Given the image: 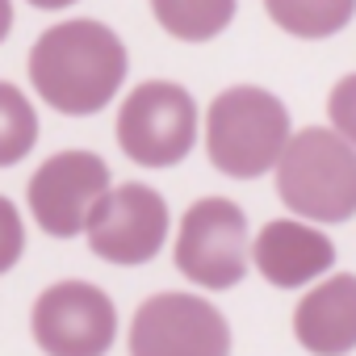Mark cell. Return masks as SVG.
Returning a JSON list of instances; mask_svg holds the SVG:
<instances>
[{"mask_svg": "<svg viewBox=\"0 0 356 356\" xmlns=\"http://www.w3.org/2000/svg\"><path fill=\"white\" fill-rule=\"evenodd\" d=\"M252 264L277 289H306L335 268V243L302 218H273L252 235Z\"/></svg>", "mask_w": 356, "mask_h": 356, "instance_id": "cell-10", "label": "cell"}, {"mask_svg": "<svg viewBox=\"0 0 356 356\" xmlns=\"http://www.w3.org/2000/svg\"><path fill=\"white\" fill-rule=\"evenodd\" d=\"M130 72L126 42L92 17H72L38 34L30 51V84L34 92L67 118L101 113Z\"/></svg>", "mask_w": 356, "mask_h": 356, "instance_id": "cell-1", "label": "cell"}, {"mask_svg": "<svg viewBox=\"0 0 356 356\" xmlns=\"http://www.w3.org/2000/svg\"><path fill=\"white\" fill-rule=\"evenodd\" d=\"M126 348L130 356H231V323L202 293L163 289L138 302Z\"/></svg>", "mask_w": 356, "mask_h": 356, "instance_id": "cell-6", "label": "cell"}, {"mask_svg": "<svg viewBox=\"0 0 356 356\" xmlns=\"http://www.w3.org/2000/svg\"><path fill=\"white\" fill-rule=\"evenodd\" d=\"M293 339L310 356L356 352V273H327L293 306Z\"/></svg>", "mask_w": 356, "mask_h": 356, "instance_id": "cell-11", "label": "cell"}, {"mask_svg": "<svg viewBox=\"0 0 356 356\" xmlns=\"http://www.w3.org/2000/svg\"><path fill=\"white\" fill-rule=\"evenodd\" d=\"M273 26H281L293 38L318 42L339 34L356 17V0H264Z\"/></svg>", "mask_w": 356, "mask_h": 356, "instance_id": "cell-13", "label": "cell"}, {"mask_svg": "<svg viewBox=\"0 0 356 356\" xmlns=\"http://www.w3.org/2000/svg\"><path fill=\"white\" fill-rule=\"evenodd\" d=\"M273 172H277V197L293 218L314 227H335L356 218V147L339 138L331 126L293 130Z\"/></svg>", "mask_w": 356, "mask_h": 356, "instance_id": "cell-3", "label": "cell"}, {"mask_svg": "<svg viewBox=\"0 0 356 356\" xmlns=\"http://www.w3.org/2000/svg\"><path fill=\"white\" fill-rule=\"evenodd\" d=\"M113 134H118V147L130 163L176 168L181 159H189V151L202 134L197 101L176 80H143L138 88L126 92L118 122H113Z\"/></svg>", "mask_w": 356, "mask_h": 356, "instance_id": "cell-4", "label": "cell"}, {"mask_svg": "<svg viewBox=\"0 0 356 356\" xmlns=\"http://www.w3.org/2000/svg\"><path fill=\"white\" fill-rule=\"evenodd\" d=\"M38 143V113L30 105V97L0 80V168H13L22 163Z\"/></svg>", "mask_w": 356, "mask_h": 356, "instance_id": "cell-14", "label": "cell"}, {"mask_svg": "<svg viewBox=\"0 0 356 356\" xmlns=\"http://www.w3.org/2000/svg\"><path fill=\"white\" fill-rule=\"evenodd\" d=\"M30 5H34V9H72L76 0H30Z\"/></svg>", "mask_w": 356, "mask_h": 356, "instance_id": "cell-18", "label": "cell"}, {"mask_svg": "<svg viewBox=\"0 0 356 356\" xmlns=\"http://www.w3.org/2000/svg\"><path fill=\"white\" fill-rule=\"evenodd\" d=\"M26 256V222L22 210L0 193V277L9 268H17V260Z\"/></svg>", "mask_w": 356, "mask_h": 356, "instance_id": "cell-15", "label": "cell"}, {"mask_svg": "<svg viewBox=\"0 0 356 356\" xmlns=\"http://www.w3.org/2000/svg\"><path fill=\"white\" fill-rule=\"evenodd\" d=\"M30 335L47 356H105L118 339V306L101 285L67 277L34 298Z\"/></svg>", "mask_w": 356, "mask_h": 356, "instance_id": "cell-7", "label": "cell"}, {"mask_svg": "<svg viewBox=\"0 0 356 356\" xmlns=\"http://www.w3.org/2000/svg\"><path fill=\"white\" fill-rule=\"evenodd\" d=\"M327 118H331V130L356 147V72L335 80V88L327 97Z\"/></svg>", "mask_w": 356, "mask_h": 356, "instance_id": "cell-16", "label": "cell"}, {"mask_svg": "<svg viewBox=\"0 0 356 356\" xmlns=\"http://www.w3.org/2000/svg\"><path fill=\"white\" fill-rule=\"evenodd\" d=\"M239 0H151V13L176 42H210L235 22Z\"/></svg>", "mask_w": 356, "mask_h": 356, "instance_id": "cell-12", "label": "cell"}, {"mask_svg": "<svg viewBox=\"0 0 356 356\" xmlns=\"http://www.w3.org/2000/svg\"><path fill=\"white\" fill-rule=\"evenodd\" d=\"M9 30H13V0H0V42L9 38Z\"/></svg>", "mask_w": 356, "mask_h": 356, "instance_id": "cell-17", "label": "cell"}, {"mask_svg": "<svg viewBox=\"0 0 356 356\" xmlns=\"http://www.w3.org/2000/svg\"><path fill=\"white\" fill-rule=\"evenodd\" d=\"M113 189V172L97 151H55L26 185V206L51 239H76Z\"/></svg>", "mask_w": 356, "mask_h": 356, "instance_id": "cell-8", "label": "cell"}, {"mask_svg": "<svg viewBox=\"0 0 356 356\" xmlns=\"http://www.w3.org/2000/svg\"><path fill=\"white\" fill-rule=\"evenodd\" d=\"M206 155L210 163L231 176V181H256V176L273 172L277 159L285 155L293 126L289 109L277 92L260 84H231L222 88L202 122Z\"/></svg>", "mask_w": 356, "mask_h": 356, "instance_id": "cell-2", "label": "cell"}, {"mask_svg": "<svg viewBox=\"0 0 356 356\" xmlns=\"http://www.w3.org/2000/svg\"><path fill=\"white\" fill-rule=\"evenodd\" d=\"M168 235H172V210H168L163 193H155L143 181L113 185L84 231L88 252L118 268L151 264L159 256V248L168 243Z\"/></svg>", "mask_w": 356, "mask_h": 356, "instance_id": "cell-9", "label": "cell"}, {"mask_svg": "<svg viewBox=\"0 0 356 356\" xmlns=\"http://www.w3.org/2000/svg\"><path fill=\"white\" fill-rule=\"evenodd\" d=\"M176 273L197 289H235L252 273V227L231 197H197L176 227Z\"/></svg>", "mask_w": 356, "mask_h": 356, "instance_id": "cell-5", "label": "cell"}]
</instances>
